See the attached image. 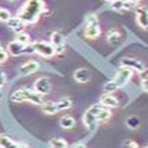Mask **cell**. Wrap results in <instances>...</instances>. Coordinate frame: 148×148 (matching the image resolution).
Listing matches in <instances>:
<instances>
[{
    "mask_svg": "<svg viewBox=\"0 0 148 148\" xmlns=\"http://www.w3.org/2000/svg\"><path fill=\"white\" fill-rule=\"evenodd\" d=\"M46 11V4L43 0H26L18 10V17L25 25L35 24L39 17Z\"/></svg>",
    "mask_w": 148,
    "mask_h": 148,
    "instance_id": "cell-1",
    "label": "cell"
},
{
    "mask_svg": "<svg viewBox=\"0 0 148 148\" xmlns=\"http://www.w3.org/2000/svg\"><path fill=\"white\" fill-rule=\"evenodd\" d=\"M132 76H133V71L129 69V68H123L122 66L119 71L116 72V75L114 76L112 80H110V82H107V83L104 84V87H103L104 94H112L118 89L123 87L130 80Z\"/></svg>",
    "mask_w": 148,
    "mask_h": 148,
    "instance_id": "cell-2",
    "label": "cell"
},
{
    "mask_svg": "<svg viewBox=\"0 0 148 148\" xmlns=\"http://www.w3.org/2000/svg\"><path fill=\"white\" fill-rule=\"evenodd\" d=\"M13 103H24V101H28V103L36 104V105H42L43 104V97L39 96L33 89H19V90L14 91L11 94V98H10Z\"/></svg>",
    "mask_w": 148,
    "mask_h": 148,
    "instance_id": "cell-3",
    "label": "cell"
},
{
    "mask_svg": "<svg viewBox=\"0 0 148 148\" xmlns=\"http://www.w3.org/2000/svg\"><path fill=\"white\" fill-rule=\"evenodd\" d=\"M101 33V28H100V22L94 14H91L87 17V24L84 28V35L89 39H97Z\"/></svg>",
    "mask_w": 148,
    "mask_h": 148,
    "instance_id": "cell-4",
    "label": "cell"
},
{
    "mask_svg": "<svg viewBox=\"0 0 148 148\" xmlns=\"http://www.w3.org/2000/svg\"><path fill=\"white\" fill-rule=\"evenodd\" d=\"M89 112H91L93 115L96 116L97 122H107V121H110L111 119V110L108 108H104L101 104H94V105H91L90 108H89Z\"/></svg>",
    "mask_w": 148,
    "mask_h": 148,
    "instance_id": "cell-5",
    "label": "cell"
},
{
    "mask_svg": "<svg viewBox=\"0 0 148 148\" xmlns=\"http://www.w3.org/2000/svg\"><path fill=\"white\" fill-rule=\"evenodd\" d=\"M33 49H35V53L40 54L42 57H46V58H50L56 54V50L50 43L47 42H43V40H38L33 43Z\"/></svg>",
    "mask_w": 148,
    "mask_h": 148,
    "instance_id": "cell-6",
    "label": "cell"
},
{
    "mask_svg": "<svg viewBox=\"0 0 148 148\" xmlns=\"http://www.w3.org/2000/svg\"><path fill=\"white\" fill-rule=\"evenodd\" d=\"M33 90L36 91L39 96L43 97L50 93V90H51V83H50V80H49L47 77H39L38 80L35 82V84H33Z\"/></svg>",
    "mask_w": 148,
    "mask_h": 148,
    "instance_id": "cell-7",
    "label": "cell"
},
{
    "mask_svg": "<svg viewBox=\"0 0 148 148\" xmlns=\"http://www.w3.org/2000/svg\"><path fill=\"white\" fill-rule=\"evenodd\" d=\"M50 40H51V43H50V45L54 47L56 54H60V53L64 51V49H65V38L62 36V33H60V32L51 33Z\"/></svg>",
    "mask_w": 148,
    "mask_h": 148,
    "instance_id": "cell-8",
    "label": "cell"
},
{
    "mask_svg": "<svg viewBox=\"0 0 148 148\" xmlns=\"http://www.w3.org/2000/svg\"><path fill=\"white\" fill-rule=\"evenodd\" d=\"M136 19H137V24L144 28L148 29V8L144 6H140L136 8Z\"/></svg>",
    "mask_w": 148,
    "mask_h": 148,
    "instance_id": "cell-9",
    "label": "cell"
},
{
    "mask_svg": "<svg viewBox=\"0 0 148 148\" xmlns=\"http://www.w3.org/2000/svg\"><path fill=\"white\" fill-rule=\"evenodd\" d=\"M121 65H122L123 68H129L132 71H137L138 73L141 71H144V65H143V62H140V61L136 60V58H123Z\"/></svg>",
    "mask_w": 148,
    "mask_h": 148,
    "instance_id": "cell-10",
    "label": "cell"
},
{
    "mask_svg": "<svg viewBox=\"0 0 148 148\" xmlns=\"http://www.w3.org/2000/svg\"><path fill=\"white\" fill-rule=\"evenodd\" d=\"M100 104L103 105L104 108H118L119 107V101L114 94H103L101 98H100Z\"/></svg>",
    "mask_w": 148,
    "mask_h": 148,
    "instance_id": "cell-11",
    "label": "cell"
},
{
    "mask_svg": "<svg viewBox=\"0 0 148 148\" xmlns=\"http://www.w3.org/2000/svg\"><path fill=\"white\" fill-rule=\"evenodd\" d=\"M0 148H28L25 144L14 141L6 134H0Z\"/></svg>",
    "mask_w": 148,
    "mask_h": 148,
    "instance_id": "cell-12",
    "label": "cell"
},
{
    "mask_svg": "<svg viewBox=\"0 0 148 148\" xmlns=\"http://www.w3.org/2000/svg\"><path fill=\"white\" fill-rule=\"evenodd\" d=\"M7 51H8V54H11V56L18 57L21 54H25V45L19 43L17 40H13V42H10L8 46H7Z\"/></svg>",
    "mask_w": 148,
    "mask_h": 148,
    "instance_id": "cell-13",
    "label": "cell"
},
{
    "mask_svg": "<svg viewBox=\"0 0 148 148\" xmlns=\"http://www.w3.org/2000/svg\"><path fill=\"white\" fill-rule=\"evenodd\" d=\"M6 24H7V26H8L11 31H14L15 33H22L24 29H25V24H24L18 17H11Z\"/></svg>",
    "mask_w": 148,
    "mask_h": 148,
    "instance_id": "cell-14",
    "label": "cell"
},
{
    "mask_svg": "<svg viewBox=\"0 0 148 148\" xmlns=\"http://www.w3.org/2000/svg\"><path fill=\"white\" fill-rule=\"evenodd\" d=\"M90 77H91L90 71L86 69V68H79V69L73 72V79L76 80L77 83H87L90 80Z\"/></svg>",
    "mask_w": 148,
    "mask_h": 148,
    "instance_id": "cell-15",
    "label": "cell"
},
{
    "mask_svg": "<svg viewBox=\"0 0 148 148\" xmlns=\"http://www.w3.org/2000/svg\"><path fill=\"white\" fill-rule=\"evenodd\" d=\"M39 69V64L36 61H28L19 68V73L22 76H28V75H32L35 72H38Z\"/></svg>",
    "mask_w": 148,
    "mask_h": 148,
    "instance_id": "cell-16",
    "label": "cell"
},
{
    "mask_svg": "<svg viewBox=\"0 0 148 148\" xmlns=\"http://www.w3.org/2000/svg\"><path fill=\"white\" fill-rule=\"evenodd\" d=\"M83 123L90 132L97 130V126H98V122H97L96 116L93 115L91 112H89V111H86V114L83 115Z\"/></svg>",
    "mask_w": 148,
    "mask_h": 148,
    "instance_id": "cell-17",
    "label": "cell"
},
{
    "mask_svg": "<svg viewBox=\"0 0 148 148\" xmlns=\"http://www.w3.org/2000/svg\"><path fill=\"white\" fill-rule=\"evenodd\" d=\"M111 8L115 10V11H127V10L134 8V6L130 4L129 1H126V0H115V1L111 3Z\"/></svg>",
    "mask_w": 148,
    "mask_h": 148,
    "instance_id": "cell-18",
    "label": "cell"
},
{
    "mask_svg": "<svg viewBox=\"0 0 148 148\" xmlns=\"http://www.w3.org/2000/svg\"><path fill=\"white\" fill-rule=\"evenodd\" d=\"M107 38H108V42L111 45H119L121 40H122V33L116 29H112L110 32L107 33Z\"/></svg>",
    "mask_w": 148,
    "mask_h": 148,
    "instance_id": "cell-19",
    "label": "cell"
},
{
    "mask_svg": "<svg viewBox=\"0 0 148 148\" xmlns=\"http://www.w3.org/2000/svg\"><path fill=\"white\" fill-rule=\"evenodd\" d=\"M60 126H61L62 129H72V127L75 126V119L69 115L62 116V118L60 119Z\"/></svg>",
    "mask_w": 148,
    "mask_h": 148,
    "instance_id": "cell-20",
    "label": "cell"
},
{
    "mask_svg": "<svg viewBox=\"0 0 148 148\" xmlns=\"http://www.w3.org/2000/svg\"><path fill=\"white\" fill-rule=\"evenodd\" d=\"M56 105H57V110L60 112V111H64V110H69L72 107V101L69 98H61L60 101L56 103Z\"/></svg>",
    "mask_w": 148,
    "mask_h": 148,
    "instance_id": "cell-21",
    "label": "cell"
},
{
    "mask_svg": "<svg viewBox=\"0 0 148 148\" xmlns=\"http://www.w3.org/2000/svg\"><path fill=\"white\" fill-rule=\"evenodd\" d=\"M126 125H127L129 129L136 130V129H138V126H140V119L137 116H129L127 121H126Z\"/></svg>",
    "mask_w": 148,
    "mask_h": 148,
    "instance_id": "cell-22",
    "label": "cell"
},
{
    "mask_svg": "<svg viewBox=\"0 0 148 148\" xmlns=\"http://www.w3.org/2000/svg\"><path fill=\"white\" fill-rule=\"evenodd\" d=\"M50 148H68V144L62 138H53L50 141Z\"/></svg>",
    "mask_w": 148,
    "mask_h": 148,
    "instance_id": "cell-23",
    "label": "cell"
},
{
    "mask_svg": "<svg viewBox=\"0 0 148 148\" xmlns=\"http://www.w3.org/2000/svg\"><path fill=\"white\" fill-rule=\"evenodd\" d=\"M17 42H19V43H22V45H29V42H31V39H29V35L28 33H18V36H17V39H15Z\"/></svg>",
    "mask_w": 148,
    "mask_h": 148,
    "instance_id": "cell-24",
    "label": "cell"
},
{
    "mask_svg": "<svg viewBox=\"0 0 148 148\" xmlns=\"http://www.w3.org/2000/svg\"><path fill=\"white\" fill-rule=\"evenodd\" d=\"M10 18H11V14H10V11H8V10H6V8H1V7H0V21L7 22Z\"/></svg>",
    "mask_w": 148,
    "mask_h": 148,
    "instance_id": "cell-25",
    "label": "cell"
},
{
    "mask_svg": "<svg viewBox=\"0 0 148 148\" xmlns=\"http://www.w3.org/2000/svg\"><path fill=\"white\" fill-rule=\"evenodd\" d=\"M7 58H8V51L4 50V49H0V64L6 62Z\"/></svg>",
    "mask_w": 148,
    "mask_h": 148,
    "instance_id": "cell-26",
    "label": "cell"
},
{
    "mask_svg": "<svg viewBox=\"0 0 148 148\" xmlns=\"http://www.w3.org/2000/svg\"><path fill=\"white\" fill-rule=\"evenodd\" d=\"M123 148H138V145L133 140H126V141L123 143Z\"/></svg>",
    "mask_w": 148,
    "mask_h": 148,
    "instance_id": "cell-27",
    "label": "cell"
},
{
    "mask_svg": "<svg viewBox=\"0 0 148 148\" xmlns=\"http://www.w3.org/2000/svg\"><path fill=\"white\" fill-rule=\"evenodd\" d=\"M6 80H7V79H6V73L0 69V87H3V86L6 84Z\"/></svg>",
    "mask_w": 148,
    "mask_h": 148,
    "instance_id": "cell-28",
    "label": "cell"
},
{
    "mask_svg": "<svg viewBox=\"0 0 148 148\" xmlns=\"http://www.w3.org/2000/svg\"><path fill=\"white\" fill-rule=\"evenodd\" d=\"M25 53H26V54H32V53H35L33 45H26L25 46Z\"/></svg>",
    "mask_w": 148,
    "mask_h": 148,
    "instance_id": "cell-29",
    "label": "cell"
},
{
    "mask_svg": "<svg viewBox=\"0 0 148 148\" xmlns=\"http://www.w3.org/2000/svg\"><path fill=\"white\" fill-rule=\"evenodd\" d=\"M140 77H141L143 80H148V69L144 68V71L140 72Z\"/></svg>",
    "mask_w": 148,
    "mask_h": 148,
    "instance_id": "cell-30",
    "label": "cell"
},
{
    "mask_svg": "<svg viewBox=\"0 0 148 148\" xmlns=\"http://www.w3.org/2000/svg\"><path fill=\"white\" fill-rule=\"evenodd\" d=\"M71 148H87V147H86V144H83V143H75Z\"/></svg>",
    "mask_w": 148,
    "mask_h": 148,
    "instance_id": "cell-31",
    "label": "cell"
},
{
    "mask_svg": "<svg viewBox=\"0 0 148 148\" xmlns=\"http://www.w3.org/2000/svg\"><path fill=\"white\" fill-rule=\"evenodd\" d=\"M143 90L148 93V80H143Z\"/></svg>",
    "mask_w": 148,
    "mask_h": 148,
    "instance_id": "cell-32",
    "label": "cell"
},
{
    "mask_svg": "<svg viewBox=\"0 0 148 148\" xmlns=\"http://www.w3.org/2000/svg\"><path fill=\"white\" fill-rule=\"evenodd\" d=\"M126 1H129L130 4H133V6H136V4H138L141 0H126Z\"/></svg>",
    "mask_w": 148,
    "mask_h": 148,
    "instance_id": "cell-33",
    "label": "cell"
},
{
    "mask_svg": "<svg viewBox=\"0 0 148 148\" xmlns=\"http://www.w3.org/2000/svg\"><path fill=\"white\" fill-rule=\"evenodd\" d=\"M104 1H107V3H112V1H115V0H104Z\"/></svg>",
    "mask_w": 148,
    "mask_h": 148,
    "instance_id": "cell-34",
    "label": "cell"
},
{
    "mask_svg": "<svg viewBox=\"0 0 148 148\" xmlns=\"http://www.w3.org/2000/svg\"><path fill=\"white\" fill-rule=\"evenodd\" d=\"M1 97H3V93H1V87H0V100H1Z\"/></svg>",
    "mask_w": 148,
    "mask_h": 148,
    "instance_id": "cell-35",
    "label": "cell"
},
{
    "mask_svg": "<svg viewBox=\"0 0 148 148\" xmlns=\"http://www.w3.org/2000/svg\"><path fill=\"white\" fill-rule=\"evenodd\" d=\"M0 49H3V47H1V42H0Z\"/></svg>",
    "mask_w": 148,
    "mask_h": 148,
    "instance_id": "cell-36",
    "label": "cell"
},
{
    "mask_svg": "<svg viewBox=\"0 0 148 148\" xmlns=\"http://www.w3.org/2000/svg\"><path fill=\"white\" fill-rule=\"evenodd\" d=\"M145 148H148V147H145Z\"/></svg>",
    "mask_w": 148,
    "mask_h": 148,
    "instance_id": "cell-37",
    "label": "cell"
}]
</instances>
